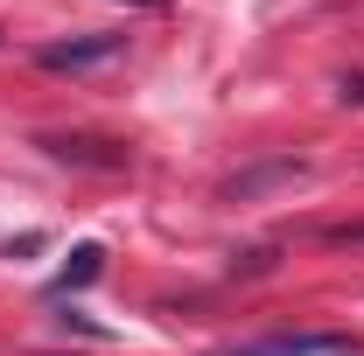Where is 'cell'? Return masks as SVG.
Masks as SVG:
<instances>
[{"label":"cell","mask_w":364,"mask_h":356,"mask_svg":"<svg viewBox=\"0 0 364 356\" xmlns=\"http://www.w3.org/2000/svg\"><path fill=\"white\" fill-rule=\"evenodd\" d=\"M119 49H127V35H70V43H43V49H36V63H43V70H56V77H63V70L77 77V70L112 63Z\"/></svg>","instance_id":"1"},{"label":"cell","mask_w":364,"mask_h":356,"mask_svg":"<svg viewBox=\"0 0 364 356\" xmlns=\"http://www.w3.org/2000/svg\"><path fill=\"white\" fill-rule=\"evenodd\" d=\"M343 98H358V105H364V77H343Z\"/></svg>","instance_id":"5"},{"label":"cell","mask_w":364,"mask_h":356,"mask_svg":"<svg viewBox=\"0 0 364 356\" xmlns=\"http://www.w3.org/2000/svg\"><path fill=\"white\" fill-rule=\"evenodd\" d=\"M336 350H350V343L343 335H259V343H231L218 356H336Z\"/></svg>","instance_id":"2"},{"label":"cell","mask_w":364,"mask_h":356,"mask_svg":"<svg viewBox=\"0 0 364 356\" xmlns=\"http://www.w3.org/2000/svg\"><path fill=\"white\" fill-rule=\"evenodd\" d=\"M98 266H105V252H98V245H77V252H70V266H63L56 279H49V294H70V287H91V279H98Z\"/></svg>","instance_id":"3"},{"label":"cell","mask_w":364,"mask_h":356,"mask_svg":"<svg viewBox=\"0 0 364 356\" xmlns=\"http://www.w3.org/2000/svg\"><path fill=\"white\" fill-rule=\"evenodd\" d=\"M329 245H364V223H336V230H329Z\"/></svg>","instance_id":"4"}]
</instances>
